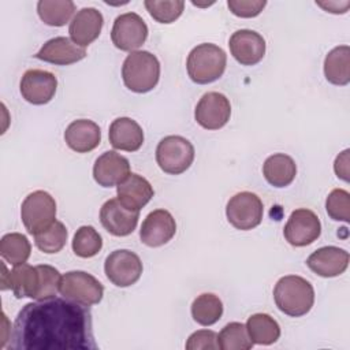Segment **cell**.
Instances as JSON below:
<instances>
[{"mask_svg":"<svg viewBox=\"0 0 350 350\" xmlns=\"http://www.w3.org/2000/svg\"><path fill=\"white\" fill-rule=\"evenodd\" d=\"M10 349L96 350L92 312L64 297L29 302L14 321Z\"/></svg>","mask_w":350,"mask_h":350,"instance_id":"cell-1","label":"cell"},{"mask_svg":"<svg viewBox=\"0 0 350 350\" xmlns=\"http://www.w3.org/2000/svg\"><path fill=\"white\" fill-rule=\"evenodd\" d=\"M273 299L280 312L290 317L306 314L314 304V290L309 280L297 275L280 278L273 287Z\"/></svg>","mask_w":350,"mask_h":350,"instance_id":"cell-2","label":"cell"},{"mask_svg":"<svg viewBox=\"0 0 350 350\" xmlns=\"http://www.w3.org/2000/svg\"><path fill=\"white\" fill-rule=\"evenodd\" d=\"M124 86L134 93H146L156 88L160 78V63L148 51H134L127 55L122 66Z\"/></svg>","mask_w":350,"mask_h":350,"instance_id":"cell-3","label":"cell"},{"mask_svg":"<svg viewBox=\"0 0 350 350\" xmlns=\"http://www.w3.org/2000/svg\"><path fill=\"white\" fill-rule=\"evenodd\" d=\"M227 64L226 52L211 42H204L194 46L186 62V68L190 79L198 85H206L219 79Z\"/></svg>","mask_w":350,"mask_h":350,"instance_id":"cell-4","label":"cell"},{"mask_svg":"<svg viewBox=\"0 0 350 350\" xmlns=\"http://www.w3.org/2000/svg\"><path fill=\"white\" fill-rule=\"evenodd\" d=\"M21 219L29 234H40L55 223V198L44 190H36L30 193L21 205Z\"/></svg>","mask_w":350,"mask_h":350,"instance_id":"cell-5","label":"cell"},{"mask_svg":"<svg viewBox=\"0 0 350 350\" xmlns=\"http://www.w3.org/2000/svg\"><path fill=\"white\" fill-rule=\"evenodd\" d=\"M194 160L193 144L180 135H167L157 144L156 161L170 175L183 174Z\"/></svg>","mask_w":350,"mask_h":350,"instance_id":"cell-6","label":"cell"},{"mask_svg":"<svg viewBox=\"0 0 350 350\" xmlns=\"http://www.w3.org/2000/svg\"><path fill=\"white\" fill-rule=\"evenodd\" d=\"M60 294L67 299L90 306L103 299L104 286L85 271H70L62 276Z\"/></svg>","mask_w":350,"mask_h":350,"instance_id":"cell-7","label":"cell"},{"mask_svg":"<svg viewBox=\"0 0 350 350\" xmlns=\"http://www.w3.org/2000/svg\"><path fill=\"white\" fill-rule=\"evenodd\" d=\"M264 206L260 197L252 191H241L232 196L226 206L228 223L242 231L257 227L262 220Z\"/></svg>","mask_w":350,"mask_h":350,"instance_id":"cell-8","label":"cell"},{"mask_svg":"<svg viewBox=\"0 0 350 350\" xmlns=\"http://www.w3.org/2000/svg\"><path fill=\"white\" fill-rule=\"evenodd\" d=\"M142 268L138 254L127 249L113 250L104 262L105 276L116 287H129L137 283L142 275Z\"/></svg>","mask_w":350,"mask_h":350,"instance_id":"cell-9","label":"cell"},{"mask_svg":"<svg viewBox=\"0 0 350 350\" xmlns=\"http://www.w3.org/2000/svg\"><path fill=\"white\" fill-rule=\"evenodd\" d=\"M148 38V26L145 21L135 12H124L116 16L112 30V44L126 52H134Z\"/></svg>","mask_w":350,"mask_h":350,"instance_id":"cell-10","label":"cell"},{"mask_svg":"<svg viewBox=\"0 0 350 350\" xmlns=\"http://www.w3.org/2000/svg\"><path fill=\"white\" fill-rule=\"evenodd\" d=\"M321 234V223L317 215L306 208H299L291 212L283 230L286 241L295 247H302L313 243Z\"/></svg>","mask_w":350,"mask_h":350,"instance_id":"cell-11","label":"cell"},{"mask_svg":"<svg viewBox=\"0 0 350 350\" xmlns=\"http://www.w3.org/2000/svg\"><path fill=\"white\" fill-rule=\"evenodd\" d=\"M231 116L228 98L219 92L205 93L196 105V122L206 130H219L227 124Z\"/></svg>","mask_w":350,"mask_h":350,"instance_id":"cell-12","label":"cell"},{"mask_svg":"<svg viewBox=\"0 0 350 350\" xmlns=\"http://www.w3.org/2000/svg\"><path fill=\"white\" fill-rule=\"evenodd\" d=\"M19 89L27 103L44 105L53 98L57 89V79L55 74L46 70L31 68L22 75Z\"/></svg>","mask_w":350,"mask_h":350,"instance_id":"cell-13","label":"cell"},{"mask_svg":"<svg viewBox=\"0 0 350 350\" xmlns=\"http://www.w3.org/2000/svg\"><path fill=\"white\" fill-rule=\"evenodd\" d=\"M139 211H131L120 204L118 198H109L100 209V221L103 227L115 237L130 235L138 223Z\"/></svg>","mask_w":350,"mask_h":350,"instance_id":"cell-14","label":"cell"},{"mask_svg":"<svg viewBox=\"0 0 350 350\" xmlns=\"http://www.w3.org/2000/svg\"><path fill=\"white\" fill-rule=\"evenodd\" d=\"M176 232L174 216L165 209L150 212L142 221L139 230L141 242L149 247H159L168 243Z\"/></svg>","mask_w":350,"mask_h":350,"instance_id":"cell-15","label":"cell"},{"mask_svg":"<svg viewBox=\"0 0 350 350\" xmlns=\"http://www.w3.org/2000/svg\"><path fill=\"white\" fill-rule=\"evenodd\" d=\"M1 290L10 288L16 298L36 299L40 284V275L37 267H31L26 262L15 265L10 272L4 262H1Z\"/></svg>","mask_w":350,"mask_h":350,"instance_id":"cell-16","label":"cell"},{"mask_svg":"<svg viewBox=\"0 0 350 350\" xmlns=\"http://www.w3.org/2000/svg\"><path fill=\"white\" fill-rule=\"evenodd\" d=\"M228 46L232 57L242 66H254L265 55L264 37L249 29H241L231 34Z\"/></svg>","mask_w":350,"mask_h":350,"instance_id":"cell-17","label":"cell"},{"mask_svg":"<svg viewBox=\"0 0 350 350\" xmlns=\"http://www.w3.org/2000/svg\"><path fill=\"white\" fill-rule=\"evenodd\" d=\"M349 260L350 256L345 249L323 246L308 257L306 265L312 272L321 278H335L347 269Z\"/></svg>","mask_w":350,"mask_h":350,"instance_id":"cell-18","label":"cell"},{"mask_svg":"<svg viewBox=\"0 0 350 350\" xmlns=\"http://www.w3.org/2000/svg\"><path fill=\"white\" fill-rule=\"evenodd\" d=\"M130 174L129 160L115 150L104 152L93 165V178L103 187H112L122 183Z\"/></svg>","mask_w":350,"mask_h":350,"instance_id":"cell-19","label":"cell"},{"mask_svg":"<svg viewBox=\"0 0 350 350\" xmlns=\"http://www.w3.org/2000/svg\"><path fill=\"white\" fill-rule=\"evenodd\" d=\"M103 23L104 18L98 10L93 7L82 8L74 15L70 22V37L78 46L85 48L100 36Z\"/></svg>","mask_w":350,"mask_h":350,"instance_id":"cell-20","label":"cell"},{"mask_svg":"<svg viewBox=\"0 0 350 350\" xmlns=\"http://www.w3.org/2000/svg\"><path fill=\"white\" fill-rule=\"evenodd\" d=\"M34 56L46 63L67 66L85 59L86 49L78 46L67 37H55L48 40Z\"/></svg>","mask_w":350,"mask_h":350,"instance_id":"cell-21","label":"cell"},{"mask_svg":"<svg viewBox=\"0 0 350 350\" xmlns=\"http://www.w3.org/2000/svg\"><path fill=\"white\" fill-rule=\"evenodd\" d=\"M64 141L74 152L88 153L100 145L101 130L93 120L77 119L67 126Z\"/></svg>","mask_w":350,"mask_h":350,"instance_id":"cell-22","label":"cell"},{"mask_svg":"<svg viewBox=\"0 0 350 350\" xmlns=\"http://www.w3.org/2000/svg\"><path fill=\"white\" fill-rule=\"evenodd\" d=\"M118 200L131 211H141L153 197L152 185L141 175L130 172L129 176L116 186Z\"/></svg>","mask_w":350,"mask_h":350,"instance_id":"cell-23","label":"cell"},{"mask_svg":"<svg viewBox=\"0 0 350 350\" xmlns=\"http://www.w3.org/2000/svg\"><path fill=\"white\" fill-rule=\"evenodd\" d=\"M108 138L115 149L135 152L144 144V131L131 118H118L109 124Z\"/></svg>","mask_w":350,"mask_h":350,"instance_id":"cell-24","label":"cell"},{"mask_svg":"<svg viewBox=\"0 0 350 350\" xmlns=\"http://www.w3.org/2000/svg\"><path fill=\"white\" fill-rule=\"evenodd\" d=\"M262 174L271 186L286 187L295 179L297 164L288 154L275 153L264 161Z\"/></svg>","mask_w":350,"mask_h":350,"instance_id":"cell-25","label":"cell"},{"mask_svg":"<svg viewBox=\"0 0 350 350\" xmlns=\"http://www.w3.org/2000/svg\"><path fill=\"white\" fill-rule=\"evenodd\" d=\"M325 79L336 86L350 82V46L339 45L331 49L324 59Z\"/></svg>","mask_w":350,"mask_h":350,"instance_id":"cell-26","label":"cell"},{"mask_svg":"<svg viewBox=\"0 0 350 350\" xmlns=\"http://www.w3.org/2000/svg\"><path fill=\"white\" fill-rule=\"evenodd\" d=\"M246 329L254 345H272L280 336L278 321L267 313H254L246 321Z\"/></svg>","mask_w":350,"mask_h":350,"instance_id":"cell-27","label":"cell"},{"mask_svg":"<svg viewBox=\"0 0 350 350\" xmlns=\"http://www.w3.org/2000/svg\"><path fill=\"white\" fill-rule=\"evenodd\" d=\"M40 19L48 26H64L75 12V4L71 0H40L37 3Z\"/></svg>","mask_w":350,"mask_h":350,"instance_id":"cell-28","label":"cell"},{"mask_svg":"<svg viewBox=\"0 0 350 350\" xmlns=\"http://www.w3.org/2000/svg\"><path fill=\"white\" fill-rule=\"evenodd\" d=\"M223 314V304L220 298L212 293L198 295L191 304V317L204 327L213 325Z\"/></svg>","mask_w":350,"mask_h":350,"instance_id":"cell-29","label":"cell"},{"mask_svg":"<svg viewBox=\"0 0 350 350\" xmlns=\"http://www.w3.org/2000/svg\"><path fill=\"white\" fill-rule=\"evenodd\" d=\"M31 253L29 239L19 232H10L3 235L0 241V254L12 267L21 265L27 261Z\"/></svg>","mask_w":350,"mask_h":350,"instance_id":"cell-30","label":"cell"},{"mask_svg":"<svg viewBox=\"0 0 350 350\" xmlns=\"http://www.w3.org/2000/svg\"><path fill=\"white\" fill-rule=\"evenodd\" d=\"M217 342L221 350H249L254 346L249 338L246 325L238 321L224 325L217 335Z\"/></svg>","mask_w":350,"mask_h":350,"instance_id":"cell-31","label":"cell"},{"mask_svg":"<svg viewBox=\"0 0 350 350\" xmlns=\"http://www.w3.org/2000/svg\"><path fill=\"white\" fill-rule=\"evenodd\" d=\"M103 247V238L92 226H82L72 238V252L81 258L94 257Z\"/></svg>","mask_w":350,"mask_h":350,"instance_id":"cell-32","label":"cell"},{"mask_svg":"<svg viewBox=\"0 0 350 350\" xmlns=\"http://www.w3.org/2000/svg\"><path fill=\"white\" fill-rule=\"evenodd\" d=\"M67 237L68 232L66 226L62 221L55 220V223L46 230L34 235V243L41 252L46 254H53L59 253L66 246Z\"/></svg>","mask_w":350,"mask_h":350,"instance_id":"cell-33","label":"cell"},{"mask_svg":"<svg viewBox=\"0 0 350 350\" xmlns=\"http://www.w3.org/2000/svg\"><path fill=\"white\" fill-rule=\"evenodd\" d=\"M145 8L159 23H172L183 12L185 1L182 0H145Z\"/></svg>","mask_w":350,"mask_h":350,"instance_id":"cell-34","label":"cell"},{"mask_svg":"<svg viewBox=\"0 0 350 350\" xmlns=\"http://www.w3.org/2000/svg\"><path fill=\"white\" fill-rule=\"evenodd\" d=\"M40 275V284H38V293L36 297V301L38 299H48L53 298L57 291H60V280L62 275L60 272L52 267V265H36Z\"/></svg>","mask_w":350,"mask_h":350,"instance_id":"cell-35","label":"cell"},{"mask_svg":"<svg viewBox=\"0 0 350 350\" xmlns=\"http://www.w3.org/2000/svg\"><path fill=\"white\" fill-rule=\"evenodd\" d=\"M325 211L332 220L349 221L350 219V194L343 189H334L325 200Z\"/></svg>","mask_w":350,"mask_h":350,"instance_id":"cell-36","label":"cell"},{"mask_svg":"<svg viewBox=\"0 0 350 350\" xmlns=\"http://www.w3.org/2000/svg\"><path fill=\"white\" fill-rule=\"evenodd\" d=\"M230 11L239 18H254L267 5L265 0H228Z\"/></svg>","mask_w":350,"mask_h":350,"instance_id":"cell-37","label":"cell"},{"mask_svg":"<svg viewBox=\"0 0 350 350\" xmlns=\"http://www.w3.org/2000/svg\"><path fill=\"white\" fill-rule=\"evenodd\" d=\"M187 350H215L219 349L217 334L211 329H200L193 332L186 342Z\"/></svg>","mask_w":350,"mask_h":350,"instance_id":"cell-38","label":"cell"},{"mask_svg":"<svg viewBox=\"0 0 350 350\" xmlns=\"http://www.w3.org/2000/svg\"><path fill=\"white\" fill-rule=\"evenodd\" d=\"M349 149H345L336 156L334 163V171L336 176L343 179L345 182H349Z\"/></svg>","mask_w":350,"mask_h":350,"instance_id":"cell-39","label":"cell"},{"mask_svg":"<svg viewBox=\"0 0 350 350\" xmlns=\"http://www.w3.org/2000/svg\"><path fill=\"white\" fill-rule=\"evenodd\" d=\"M319 7L331 14H345L350 8V1H316Z\"/></svg>","mask_w":350,"mask_h":350,"instance_id":"cell-40","label":"cell"}]
</instances>
